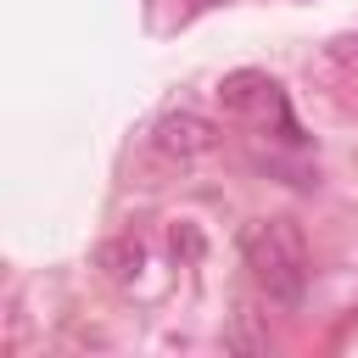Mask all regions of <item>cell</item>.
Instances as JSON below:
<instances>
[{"mask_svg": "<svg viewBox=\"0 0 358 358\" xmlns=\"http://www.w3.org/2000/svg\"><path fill=\"white\" fill-rule=\"evenodd\" d=\"M241 252H246L252 280L274 302H285V308L302 302V291H308V252H302V235H296L291 218H252L241 229Z\"/></svg>", "mask_w": 358, "mask_h": 358, "instance_id": "6da1fadb", "label": "cell"}, {"mask_svg": "<svg viewBox=\"0 0 358 358\" xmlns=\"http://www.w3.org/2000/svg\"><path fill=\"white\" fill-rule=\"evenodd\" d=\"M257 90H268V78H263V73H229L218 95H224V106H246Z\"/></svg>", "mask_w": 358, "mask_h": 358, "instance_id": "3957f363", "label": "cell"}, {"mask_svg": "<svg viewBox=\"0 0 358 358\" xmlns=\"http://www.w3.org/2000/svg\"><path fill=\"white\" fill-rule=\"evenodd\" d=\"M229 347H235V352H268V336H257V330H252V313H235Z\"/></svg>", "mask_w": 358, "mask_h": 358, "instance_id": "277c9868", "label": "cell"}, {"mask_svg": "<svg viewBox=\"0 0 358 358\" xmlns=\"http://www.w3.org/2000/svg\"><path fill=\"white\" fill-rule=\"evenodd\" d=\"M157 145H162L168 157H201V151L218 145V129H213L201 112H168V117L157 123Z\"/></svg>", "mask_w": 358, "mask_h": 358, "instance_id": "7a4b0ae2", "label": "cell"}]
</instances>
